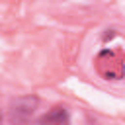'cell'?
Segmentation results:
<instances>
[{
  "label": "cell",
  "instance_id": "obj_1",
  "mask_svg": "<svg viewBox=\"0 0 125 125\" xmlns=\"http://www.w3.org/2000/svg\"><path fill=\"white\" fill-rule=\"evenodd\" d=\"M39 107V98L29 94V96H20L16 100L10 102L8 107V117L12 125H25L31 115L35 113V109Z\"/></svg>",
  "mask_w": 125,
  "mask_h": 125
},
{
  "label": "cell",
  "instance_id": "obj_2",
  "mask_svg": "<svg viewBox=\"0 0 125 125\" xmlns=\"http://www.w3.org/2000/svg\"><path fill=\"white\" fill-rule=\"evenodd\" d=\"M33 125H70V111L64 105H53L47 113L37 117Z\"/></svg>",
  "mask_w": 125,
  "mask_h": 125
},
{
  "label": "cell",
  "instance_id": "obj_3",
  "mask_svg": "<svg viewBox=\"0 0 125 125\" xmlns=\"http://www.w3.org/2000/svg\"><path fill=\"white\" fill-rule=\"evenodd\" d=\"M2 119H4V117H2V111H0V125H2Z\"/></svg>",
  "mask_w": 125,
  "mask_h": 125
}]
</instances>
